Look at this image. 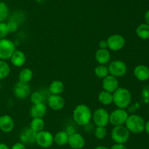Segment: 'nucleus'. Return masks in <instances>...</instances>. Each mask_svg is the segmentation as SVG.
I'll list each match as a JSON object with an SVG mask.
<instances>
[{"label":"nucleus","instance_id":"nucleus-1","mask_svg":"<svg viewBox=\"0 0 149 149\" xmlns=\"http://www.w3.org/2000/svg\"><path fill=\"white\" fill-rule=\"evenodd\" d=\"M74 120L78 125L86 126L91 121L93 114L90 108L84 104L77 105L73 112Z\"/></svg>","mask_w":149,"mask_h":149},{"label":"nucleus","instance_id":"nucleus-2","mask_svg":"<svg viewBox=\"0 0 149 149\" xmlns=\"http://www.w3.org/2000/svg\"><path fill=\"white\" fill-rule=\"evenodd\" d=\"M132 102V94L128 89L118 88L113 93V103L118 108L125 109L130 106Z\"/></svg>","mask_w":149,"mask_h":149},{"label":"nucleus","instance_id":"nucleus-3","mask_svg":"<svg viewBox=\"0 0 149 149\" xmlns=\"http://www.w3.org/2000/svg\"><path fill=\"white\" fill-rule=\"evenodd\" d=\"M145 121L142 117L133 114L128 116L125 123V127L127 128L130 132L140 134L145 130Z\"/></svg>","mask_w":149,"mask_h":149},{"label":"nucleus","instance_id":"nucleus-4","mask_svg":"<svg viewBox=\"0 0 149 149\" xmlns=\"http://www.w3.org/2000/svg\"><path fill=\"white\" fill-rule=\"evenodd\" d=\"M130 132L125 126H116L111 131V138L116 143L125 144L130 139Z\"/></svg>","mask_w":149,"mask_h":149},{"label":"nucleus","instance_id":"nucleus-5","mask_svg":"<svg viewBox=\"0 0 149 149\" xmlns=\"http://www.w3.org/2000/svg\"><path fill=\"white\" fill-rule=\"evenodd\" d=\"M15 51V45L13 41L6 38L0 39V60L10 59Z\"/></svg>","mask_w":149,"mask_h":149},{"label":"nucleus","instance_id":"nucleus-6","mask_svg":"<svg viewBox=\"0 0 149 149\" xmlns=\"http://www.w3.org/2000/svg\"><path fill=\"white\" fill-rule=\"evenodd\" d=\"M128 116V112L125 109L117 108L109 114V122L114 127L124 125L126 123Z\"/></svg>","mask_w":149,"mask_h":149},{"label":"nucleus","instance_id":"nucleus-7","mask_svg":"<svg viewBox=\"0 0 149 149\" xmlns=\"http://www.w3.org/2000/svg\"><path fill=\"white\" fill-rule=\"evenodd\" d=\"M54 143V136L51 132L45 130L39 131L36 135V143L40 147L47 148Z\"/></svg>","mask_w":149,"mask_h":149},{"label":"nucleus","instance_id":"nucleus-8","mask_svg":"<svg viewBox=\"0 0 149 149\" xmlns=\"http://www.w3.org/2000/svg\"><path fill=\"white\" fill-rule=\"evenodd\" d=\"M109 74L114 77H123L127 73V65L124 61L120 60L113 61L109 64Z\"/></svg>","mask_w":149,"mask_h":149},{"label":"nucleus","instance_id":"nucleus-9","mask_svg":"<svg viewBox=\"0 0 149 149\" xmlns=\"http://www.w3.org/2000/svg\"><path fill=\"white\" fill-rule=\"evenodd\" d=\"M92 118L96 127H106L109 123V113L103 108L95 110Z\"/></svg>","mask_w":149,"mask_h":149},{"label":"nucleus","instance_id":"nucleus-10","mask_svg":"<svg viewBox=\"0 0 149 149\" xmlns=\"http://www.w3.org/2000/svg\"><path fill=\"white\" fill-rule=\"evenodd\" d=\"M108 48L113 51H118L122 49L125 45V39L123 36L119 34H112L106 39Z\"/></svg>","mask_w":149,"mask_h":149},{"label":"nucleus","instance_id":"nucleus-11","mask_svg":"<svg viewBox=\"0 0 149 149\" xmlns=\"http://www.w3.org/2000/svg\"><path fill=\"white\" fill-rule=\"evenodd\" d=\"M31 93V88L29 83L19 81L16 83L14 88V94L20 99H24L29 96Z\"/></svg>","mask_w":149,"mask_h":149},{"label":"nucleus","instance_id":"nucleus-12","mask_svg":"<svg viewBox=\"0 0 149 149\" xmlns=\"http://www.w3.org/2000/svg\"><path fill=\"white\" fill-rule=\"evenodd\" d=\"M102 86L104 91L113 93L119 88V81L116 77L109 74L103 78Z\"/></svg>","mask_w":149,"mask_h":149},{"label":"nucleus","instance_id":"nucleus-13","mask_svg":"<svg viewBox=\"0 0 149 149\" xmlns=\"http://www.w3.org/2000/svg\"><path fill=\"white\" fill-rule=\"evenodd\" d=\"M68 143L72 149H82L85 145V140L81 134L74 132L68 137Z\"/></svg>","mask_w":149,"mask_h":149},{"label":"nucleus","instance_id":"nucleus-14","mask_svg":"<svg viewBox=\"0 0 149 149\" xmlns=\"http://www.w3.org/2000/svg\"><path fill=\"white\" fill-rule=\"evenodd\" d=\"M48 105L53 110H60L64 108L65 101L61 95L51 94L48 97Z\"/></svg>","mask_w":149,"mask_h":149},{"label":"nucleus","instance_id":"nucleus-15","mask_svg":"<svg viewBox=\"0 0 149 149\" xmlns=\"http://www.w3.org/2000/svg\"><path fill=\"white\" fill-rule=\"evenodd\" d=\"M14 127V121L10 115H3L0 117V129L3 132H10L13 131Z\"/></svg>","mask_w":149,"mask_h":149},{"label":"nucleus","instance_id":"nucleus-16","mask_svg":"<svg viewBox=\"0 0 149 149\" xmlns=\"http://www.w3.org/2000/svg\"><path fill=\"white\" fill-rule=\"evenodd\" d=\"M36 132L33 131L30 127L24 129L20 134V141L23 144H32L36 143Z\"/></svg>","mask_w":149,"mask_h":149},{"label":"nucleus","instance_id":"nucleus-17","mask_svg":"<svg viewBox=\"0 0 149 149\" xmlns=\"http://www.w3.org/2000/svg\"><path fill=\"white\" fill-rule=\"evenodd\" d=\"M134 75L141 81H146L149 79V68L146 65H138L134 69Z\"/></svg>","mask_w":149,"mask_h":149},{"label":"nucleus","instance_id":"nucleus-18","mask_svg":"<svg viewBox=\"0 0 149 149\" xmlns=\"http://www.w3.org/2000/svg\"><path fill=\"white\" fill-rule=\"evenodd\" d=\"M47 112V107L44 102L34 104L31 108L30 113L32 118H43Z\"/></svg>","mask_w":149,"mask_h":149},{"label":"nucleus","instance_id":"nucleus-19","mask_svg":"<svg viewBox=\"0 0 149 149\" xmlns=\"http://www.w3.org/2000/svg\"><path fill=\"white\" fill-rule=\"evenodd\" d=\"M11 63L17 67H20L24 65L25 62L26 61V57L24 53L21 51H17L16 50L10 58Z\"/></svg>","mask_w":149,"mask_h":149},{"label":"nucleus","instance_id":"nucleus-20","mask_svg":"<svg viewBox=\"0 0 149 149\" xmlns=\"http://www.w3.org/2000/svg\"><path fill=\"white\" fill-rule=\"evenodd\" d=\"M95 59L100 64H106L111 59V53L108 49H99L95 53Z\"/></svg>","mask_w":149,"mask_h":149},{"label":"nucleus","instance_id":"nucleus-21","mask_svg":"<svg viewBox=\"0 0 149 149\" xmlns=\"http://www.w3.org/2000/svg\"><path fill=\"white\" fill-rule=\"evenodd\" d=\"M64 89V85L61 80H53L49 85V91L51 94L61 95Z\"/></svg>","mask_w":149,"mask_h":149},{"label":"nucleus","instance_id":"nucleus-22","mask_svg":"<svg viewBox=\"0 0 149 149\" xmlns=\"http://www.w3.org/2000/svg\"><path fill=\"white\" fill-rule=\"evenodd\" d=\"M68 135L65 131H60L54 136V142L59 146L65 145L68 143Z\"/></svg>","mask_w":149,"mask_h":149},{"label":"nucleus","instance_id":"nucleus-23","mask_svg":"<svg viewBox=\"0 0 149 149\" xmlns=\"http://www.w3.org/2000/svg\"><path fill=\"white\" fill-rule=\"evenodd\" d=\"M99 102L103 105H109L113 103V93L106 91H102L98 96Z\"/></svg>","mask_w":149,"mask_h":149},{"label":"nucleus","instance_id":"nucleus-24","mask_svg":"<svg viewBox=\"0 0 149 149\" xmlns=\"http://www.w3.org/2000/svg\"><path fill=\"white\" fill-rule=\"evenodd\" d=\"M136 34L141 39H149V25L146 23L140 24L136 29Z\"/></svg>","mask_w":149,"mask_h":149},{"label":"nucleus","instance_id":"nucleus-25","mask_svg":"<svg viewBox=\"0 0 149 149\" xmlns=\"http://www.w3.org/2000/svg\"><path fill=\"white\" fill-rule=\"evenodd\" d=\"M45 126V121L42 119V118H33L31 122L30 128L35 132L37 133L44 130Z\"/></svg>","mask_w":149,"mask_h":149},{"label":"nucleus","instance_id":"nucleus-26","mask_svg":"<svg viewBox=\"0 0 149 149\" xmlns=\"http://www.w3.org/2000/svg\"><path fill=\"white\" fill-rule=\"evenodd\" d=\"M33 74L31 70L28 68L23 69L19 73V81L29 83L33 78Z\"/></svg>","mask_w":149,"mask_h":149},{"label":"nucleus","instance_id":"nucleus-27","mask_svg":"<svg viewBox=\"0 0 149 149\" xmlns=\"http://www.w3.org/2000/svg\"><path fill=\"white\" fill-rule=\"evenodd\" d=\"M95 74L99 78H104L109 74V68L104 64H99L95 69Z\"/></svg>","mask_w":149,"mask_h":149},{"label":"nucleus","instance_id":"nucleus-28","mask_svg":"<svg viewBox=\"0 0 149 149\" xmlns=\"http://www.w3.org/2000/svg\"><path fill=\"white\" fill-rule=\"evenodd\" d=\"M10 73V65L6 61L0 60V80L7 77Z\"/></svg>","mask_w":149,"mask_h":149},{"label":"nucleus","instance_id":"nucleus-29","mask_svg":"<svg viewBox=\"0 0 149 149\" xmlns=\"http://www.w3.org/2000/svg\"><path fill=\"white\" fill-rule=\"evenodd\" d=\"M9 15L8 6L4 2L0 1V23L4 22Z\"/></svg>","mask_w":149,"mask_h":149},{"label":"nucleus","instance_id":"nucleus-30","mask_svg":"<svg viewBox=\"0 0 149 149\" xmlns=\"http://www.w3.org/2000/svg\"><path fill=\"white\" fill-rule=\"evenodd\" d=\"M95 136L98 140H103L106 137L107 131L105 127H96L95 129Z\"/></svg>","mask_w":149,"mask_h":149},{"label":"nucleus","instance_id":"nucleus-31","mask_svg":"<svg viewBox=\"0 0 149 149\" xmlns=\"http://www.w3.org/2000/svg\"><path fill=\"white\" fill-rule=\"evenodd\" d=\"M44 101V96L42 94V93L39 91H35L31 93V102L34 104H39L41 102H43Z\"/></svg>","mask_w":149,"mask_h":149},{"label":"nucleus","instance_id":"nucleus-32","mask_svg":"<svg viewBox=\"0 0 149 149\" xmlns=\"http://www.w3.org/2000/svg\"><path fill=\"white\" fill-rule=\"evenodd\" d=\"M8 34L9 32L7 30V23L4 22H1L0 23V39L5 38Z\"/></svg>","mask_w":149,"mask_h":149},{"label":"nucleus","instance_id":"nucleus-33","mask_svg":"<svg viewBox=\"0 0 149 149\" xmlns=\"http://www.w3.org/2000/svg\"><path fill=\"white\" fill-rule=\"evenodd\" d=\"M17 23L16 21H9L8 23H7V30H8L9 33H14L17 31Z\"/></svg>","mask_w":149,"mask_h":149},{"label":"nucleus","instance_id":"nucleus-34","mask_svg":"<svg viewBox=\"0 0 149 149\" xmlns=\"http://www.w3.org/2000/svg\"><path fill=\"white\" fill-rule=\"evenodd\" d=\"M11 149H26V148L25 144L20 142V143H16L15 144L13 145Z\"/></svg>","mask_w":149,"mask_h":149},{"label":"nucleus","instance_id":"nucleus-35","mask_svg":"<svg viewBox=\"0 0 149 149\" xmlns=\"http://www.w3.org/2000/svg\"><path fill=\"white\" fill-rule=\"evenodd\" d=\"M110 149H127L125 144H120V143H115Z\"/></svg>","mask_w":149,"mask_h":149},{"label":"nucleus","instance_id":"nucleus-36","mask_svg":"<svg viewBox=\"0 0 149 149\" xmlns=\"http://www.w3.org/2000/svg\"><path fill=\"white\" fill-rule=\"evenodd\" d=\"M99 48L100 49H107L108 43L106 40H101L99 43Z\"/></svg>","mask_w":149,"mask_h":149},{"label":"nucleus","instance_id":"nucleus-37","mask_svg":"<svg viewBox=\"0 0 149 149\" xmlns=\"http://www.w3.org/2000/svg\"><path fill=\"white\" fill-rule=\"evenodd\" d=\"M65 131H66L67 134H68V135H71V134H74V132H76L75 130H74V129L72 127H68V128H67V129L65 130Z\"/></svg>","mask_w":149,"mask_h":149},{"label":"nucleus","instance_id":"nucleus-38","mask_svg":"<svg viewBox=\"0 0 149 149\" xmlns=\"http://www.w3.org/2000/svg\"><path fill=\"white\" fill-rule=\"evenodd\" d=\"M144 20H145L146 23L149 25V10L146 12L145 15H144Z\"/></svg>","mask_w":149,"mask_h":149},{"label":"nucleus","instance_id":"nucleus-39","mask_svg":"<svg viewBox=\"0 0 149 149\" xmlns=\"http://www.w3.org/2000/svg\"><path fill=\"white\" fill-rule=\"evenodd\" d=\"M145 131L149 134V121L146 122L145 124Z\"/></svg>","mask_w":149,"mask_h":149},{"label":"nucleus","instance_id":"nucleus-40","mask_svg":"<svg viewBox=\"0 0 149 149\" xmlns=\"http://www.w3.org/2000/svg\"><path fill=\"white\" fill-rule=\"evenodd\" d=\"M0 149H10L8 146L4 143H0Z\"/></svg>","mask_w":149,"mask_h":149},{"label":"nucleus","instance_id":"nucleus-41","mask_svg":"<svg viewBox=\"0 0 149 149\" xmlns=\"http://www.w3.org/2000/svg\"><path fill=\"white\" fill-rule=\"evenodd\" d=\"M94 149H109V148L108 147H106V146L100 145V146H97V147L95 148Z\"/></svg>","mask_w":149,"mask_h":149},{"label":"nucleus","instance_id":"nucleus-42","mask_svg":"<svg viewBox=\"0 0 149 149\" xmlns=\"http://www.w3.org/2000/svg\"><path fill=\"white\" fill-rule=\"evenodd\" d=\"M1 82H0V90H1Z\"/></svg>","mask_w":149,"mask_h":149},{"label":"nucleus","instance_id":"nucleus-43","mask_svg":"<svg viewBox=\"0 0 149 149\" xmlns=\"http://www.w3.org/2000/svg\"><path fill=\"white\" fill-rule=\"evenodd\" d=\"M148 114H149V110H148Z\"/></svg>","mask_w":149,"mask_h":149}]
</instances>
